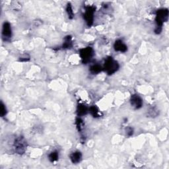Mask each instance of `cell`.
I'll return each instance as SVG.
<instances>
[{
  "instance_id": "obj_1",
  "label": "cell",
  "mask_w": 169,
  "mask_h": 169,
  "mask_svg": "<svg viewBox=\"0 0 169 169\" xmlns=\"http://www.w3.org/2000/svg\"><path fill=\"white\" fill-rule=\"evenodd\" d=\"M168 9L166 8H162L157 10L156 13L155 17V23H156V28L155 29V32L157 35H159L163 30V23L168 21Z\"/></svg>"
},
{
  "instance_id": "obj_2",
  "label": "cell",
  "mask_w": 169,
  "mask_h": 169,
  "mask_svg": "<svg viewBox=\"0 0 169 169\" xmlns=\"http://www.w3.org/2000/svg\"><path fill=\"white\" fill-rule=\"evenodd\" d=\"M103 67L104 70L108 75H112L118 70L120 67L119 63L113 59L112 57H108L106 59Z\"/></svg>"
},
{
  "instance_id": "obj_3",
  "label": "cell",
  "mask_w": 169,
  "mask_h": 169,
  "mask_svg": "<svg viewBox=\"0 0 169 169\" xmlns=\"http://www.w3.org/2000/svg\"><path fill=\"white\" fill-rule=\"evenodd\" d=\"M14 150L16 153L19 155H23L27 150V142L23 136H20L17 137L13 143Z\"/></svg>"
},
{
  "instance_id": "obj_4",
  "label": "cell",
  "mask_w": 169,
  "mask_h": 169,
  "mask_svg": "<svg viewBox=\"0 0 169 169\" xmlns=\"http://www.w3.org/2000/svg\"><path fill=\"white\" fill-rule=\"evenodd\" d=\"M79 55L81 58L83 63L87 64L89 62L94 55L93 49L91 46L82 48L79 50Z\"/></svg>"
},
{
  "instance_id": "obj_5",
  "label": "cell",
  "mask_w": 169,
  "mask_h": 169,
  "mask_svg": "<svg viewBox=\"0 0 169 169\" xmlns=\"http://www.w3.org/2000/svg\"><path fill=\"white\" fill-rule=\"evenodd\" d=\"M96 10V7L94 6L85 7V11L83 13V18L88 27H91L94 21V13Z\"/></svg>"
},
{
  "instance_id": "obj_6",
  "label": "cell",
  "mask_w": 169,
  "mask_h": 169,
  "mask_svg": "<svg viewBox=\"0 0 169 169\" xmlns=\"http://www.w3.org/2000/svg\"><path fill=\"white\" fill-rule=\"evenodd\" d=\"M12 36V30L9 23L5 22L3 24L2 28V38L4 41H9Z\"/></svg>"
},
{
  "instance_id": "obj_7",
  "label": "cell",
  "mask_w": 169,
  "mask_h": 169,
  "mask_svg": "<svg viewBox=\"0 0 169 169\" xmlns=\"http://www.w3.org/2000/svg\"><path fill=\"white\" fill-rule=\"evenodd\" d=\"M130 103L132 107L136 110L140 109L143 107V100L138 95H133L131 96Z\"/></svg>"
},
{
  "instance_id": "obj_8",
  "label": "cell",
  "mask_w": 169,
  "mask_h": 169,
  "mask_svg": "<svg viewBox=\"0 0 169 169\" xmlns=\"http://www.w3.org/2000/svg\"><path fill=\"white\" fill-rule=\"evenodd\" d=\"M114 48H115V50L116 52L124 53L128 50V46L125 44L124 42L122 40H117L114 44Z\"/></svg>"
},
{
  "instance_id": "obj_9",
  "label": "cell",
  "mask_w": 169,
  "mask_h": 169,
  "mask_svg": "<svg viewBox=\"0 0 169 169\" xmlns=\"http://www.w3.org/2000/svg\"><path fill=\"white\" fill-rule=\"evenodd\" d=\"M71 161L73 164H78L82 160V153L80 151H75L69 155Z\"/></svg>"
},
{
  "instance_id": "obj_10",
  "label": "cell",
  "mask_w": 169,
  "mask_h": 169,
  "mask_svg": "<svg viewBox=\"0 0 169 169\" xmlns=\"http://www.w3.org/2000/svg\"><path fill=\"white\" fill-rule=\"evenodd\" d=\"M88 108L85 105H84L83 104H78L77 108V115L78 117H81L86 115L88 113Z\"/></svg>"
},
{
  "instance_id": "obj_11",
  "label": "cell",
  "mask_w": 169,
  "mask_h": 169,
  "mask_svg": "<svg viewBox=\"0 0 169 169\" xmlns=\"http://www.w3.org/2000/svg\"><path fill=\"white\" fill-rule=\"evenodd\" d=\"M73 47L72 37L70 35H67L64 38V42L62 46V49H70Z\"/></svg>"
},
{
  "instance_id": "obj_12",
  "label": "cell",
  "mask_w": 169,
  "mask_h": 169,
  "mask_svg": "<svg viewBox=\"0 0 169 169\" xmlns=\"http://www.w3.org/2000/svg\"><path fill=\"white\" fill-rule=\"evenodd\" d=\"M88 111L91 113V115L94 118H99L100 117L102 113L99 111V108H97L96 106H92L89 108H88Z\"/></svg>"
},
{
  "instance_id": "obj_13",
  "label": "cell",
  "mask_w": 169,
  "mask_h": 169,
  "mask_svg": "<svg viewBox=\"0 0 169 169\" xmlns=\"http://www.w3.org/2000/svg\"><path fill=\"white\" fill-rule=\"evenodd\" d=\"M103 70V67L99 64L92 65L90 67V68H89L90 72L93 75L98 74L100 72H101Z\"/></svg>"
},
{
  "instance_id": "obj_14",
  "label": "cell",
  "mask_w": 169,
  "mask_h": 169,
  "mask_svg": "<svg viewBox=\"0 0 169 169\" xmlns=\"http://www.w3.org/2000/svg\"><path fill=\"white\" fill-rule=\"evenodd\" d=\"M147 115L149 116V117L155 118L157 117L159 115V111L156 107H151L149 108V111H148Z\"/></svg>"
},
{
  "instance_id": "obj_15",
  "label": "cell",
  "mask_w": 169,
  "mask_h": 169,
  "mask_svg": "<svg viewBox=\"0 0 169 169\" xmlns=\"http://www.w3.org/2000/svg\"><path fill=\"white\" fill-rule=\"evenodd\" d=\"M59 158V154L58 153V151H52L48 155V159L51 163H54L57 161Z\"/></svg>"
},
{
  "instance_id": "obj_16",
  "label": "cell",
  "mask_w": 169,
  "mask_h": 169,
  "mask_svg": "<svg viewBox=\"0 0 169 169\" xmlns=\"http://www.w3.org/2000/svg\"><path fill=\"white\" fill-rule=\"evenodd\" d=\"M75 124H76V127H77V130L79 131V132H81L84 128V122L81 118H80V117L76 118Z\"/></svg>"
},
{
  "instance_id": "obj_17",
  "label": "cell",
  "mask_w": 169,
  "mask_h": 169,
  "mask_svg": "<svg viewBox=\"0 0 169 169\" xmlns=\"http://www.w3.org/2000/svg\"><path fill=\"white\" fill-rule=\"evenodd\" d=\"M66 12L68 15V18L69 19H73L74 17V13L72 9V6H71V4L70 3H68L67 4L66 6Z\"/></svg>"
},
{
  "instance_id": "obj_18",
  "label": "cell",
  "mask_w": 169,
  "mask_h": 169,
  "mask_svg": "<svg viewBox=\"0 0 169 169\" xmlns=\"http://www.w3.org/2000/svg\"><path fill=\"white\" fill-rule=\"evenodd\" d=\"M7 111L6 107L2 101L1 102V111H0V115H1V117L5 116L7 115Z\"/></svg>"
},
{
  "instance_id": "obj_19",
  "label": "cell",
  "mask_w": 169,
  "mask_h": 169,
  "mask_svg": "<svg viewBox=\"0 0 169 169\" xmlns=\"http://www.w3.org/2000/svg\"><path fill=\"white\" fill-rule=\"evenodd\" d=\"M133 129L132 128V127L130 126H128L127 128H126V135L128 136V137H131L133 136Z\"/></svg>"
},
{
  "instance_id": "obj_20",
  "label": "cell",
  "mask_w": 169,
  "mask_h": 169,
  "mask_svg": "<svg viewBox=\"0 0 169 169\" xmlns=\"http://www.w3.org/2000/svg\"><path fill=\"white\" fill-rule=\"evenodd\" d=\"M30 56L27 54H23L22 56L19 58V61L20 62H28L30 60Z\"/></svg>"
}]
</instances>
